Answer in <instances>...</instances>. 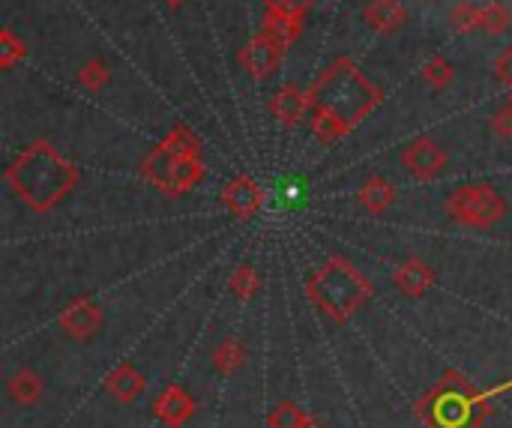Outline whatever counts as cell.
<instances>
[{"instance_id":"obj_30","label":"cell","mask_w":512,"mask_h":428,"mask_svg":"<svg viewBox=\"0 0 512 428\" xmlns=\"http://www.w3.org/2000/svg\"><path fill=\"white\" fill-rule=\"evenodd\" d=\"M492 129L501 135V138H512V105L507 102L504 108H498L495 111V117H492Z\"/></svg>"},{"instance_id":"obj_13","label":"cell","mask_w":512,"mask_h":428,"mask_svg":"<svg viewBox=\"0 0 512 428\" xmlns=\"http://www.w3.org/2000/svg\"><path fill=\"white\" fill-rule=\"evenodd\" d=\"M105 390H108L117 402L132 405V402L147 390V381H144V375H141L132 363H120V366H114V369L105 375Z\"/></svg>"},{"instance_id":"obj_19","label":"cell","mask_w":512,"mask_h":428,"mask_svg":"<svg viewBox=\"0 0 512 428\" xmlns=\"http://www.w3.org/2000/svg\"><path fill=\"white\" fill-rule=\"evenodd\" d=\"M312 132H315L318 141L330 144V141H339L342 135H348L351 126L345 120H339L336 114L324 111V108H312Z\"/></svg>"},{"instance_id":"obj_11","label":"cell","mask_w":512,"mask_h":428,"mask_svg":"<svg viewBox=\"0 0 512 428\" xmlns=\"http://www.w3.org/2000/svg\"><path fill=\"white\" fill-rule=\"evenodd\" d=\"M195 414V399L183 390V387H168L159 402H156V417L165 423L168 428H180L186 426Z\"/></svg>"},{"instance_id":"obj_17","label":"cell","mask_w":512,"mask_h":428,"mask_svg":"<svg viewBox=\"0 0 512 428\" xmlns=\"http://www.w3.org/2000/svg\"><path fill=\"white\" fill-rule=\"evenodd\" d=\"M360 204L372 213H387L396 204V186L384 177H369L360 189Z\"/></svg>"},{"instance_id":"obj_1","label":"cell","mask_w":512,"mask_h":428,"mask_svg":"<svg viewBox=\"0 0 512 428\" xmlns=\"http://www.w3.org/2000/svg\"><path fill=\"white\" fill-rule=\"evenodd\" d=\"M6 183L30 210L48 213L66 198V192H72V186L78 183V171L54 147L36 141L9 165Z\"/></svg>"},{"instance_id":"obj_8","label":"cell","mask_w":512,"mask_h":428,"mask_svg":"<svg viewBox=\"0 0 512 428\" xmlns=\"http://www.w3.org/2000/svg\"><path fill=\"white\" fill-rule=\"evenodd\" d=\"M282 63V48L267 36V33H258L255 39L246 42V48H240V66L255 78V81H264L270 78Z\"/></svg>"},{"instance_id":"obj_27","label":"cell","mask_w":512,"mask_h":428,"mask_svg":"<svg viewBox=\"0 0 512 428\" xmlns=\"http://www.w3.org/2000/svg\"><path fill=\"white\" fill-rule=\"evenodd\" d=\"M27 57V48H24V42L12 33V30H3L0 33V66L3 69H12L18 60H24Z\"/></svg>"},{"instance_id":"obj_32","label":"cell","mask_w":512,"mask_h":428,"mask_svg":"<svg viewBox=\"0 0 512 428\" xmlns=\"http://www.w3.org/2000/svg\"><path fill=\"white\" fill-rule=\"evenodd\" d=\"M162 3H165V6H171V9H180V6H183L186 0H162Z\"/></svg>"},{"instance_id":"obj_5","label":"cell","mask_w":512,"mask_h":428,"mask_svg":"<svg viewBox=\"0 0 512 428\" xmlns=\"http://www.w3.org/2000/svg\"><path fill=\"white\" fill-rule=\"evenodd\" d=\"M144 177L168 195H183L204 177V168L198 159L177 156L174 150L159 144L144 162Z\"/></svg>"},{"instance_id":"obj_9","label":"cell","mask_w":512,"mask_h":428,"mask_svg":"<svg viewBox=\"0 0 512 428\" xmlns=\"http://www.w3.org/2000/svg\"><path fill=\"white\" fill-rule=\"evenodd\" d=\"M222 204H225L234 216L249 219V216H255V213L261 210V204H264V189H261L252 177H237V180H231V183L225 186Z\"/></svg>"},{"instance_id":"obj_31","label":"cell","mask_w":512,"mask_h":428,"mask_svg":"<svg viewBox=\"0 0 512 428\" xmlns=\"http://www.w3.org/2000/svg\"><path fill=\"white\" fill-rule=\"evenodd\" d=\"M495 72H498V78L504 81V84H510L512 87V45L498 57V63H495Z\"/></svg>"},{"instance_id":"obj_24","label":"cell","mask_w":512,"mask_h":428,"mask_svg":"<svg viewBox=\"0 0 512 428\" xmlns=\"http://www.w3.org/2000/svg\"><path fill=\"white\" fill-rule=\"evenodd\" d=\"M510 21H512L510 9H507L504 3L492 0V3H486V6H483V33L498 36V33L510 30Z\"/></svg>"},{"instance_id":"obj_18","label":"cell","mask_w":512,"mask_h":428,"mask_svg":"<svg viewBox=\"0 0 512 428\" xmlns=\"http://www.w3.org/2000/svg\"><path fill=\"white\" fill-rule=\"evenodd\" d=\"M210 363H213V369H216V372L231 375V372H237V369L246 363V348H243L237 339H222V342L213 348Z\"/></svg>"},{"instance_id":"obj_7","label":"cell","mask_w":512,"mask_h":428,"mask_svg":"<svg viewBox=\"0 0 512 428\" xmlns=\"http://www.w3.org/2000/svg\"><path fill=\"white\" fill-rule=\"evenodd\" d=\"M99 327H102V306L90 297H81L60 312V330L69 339L87 342L99 333Z\"/></svg>"},{"instance_id":"obj_20","label":"cell","mask_w":512,"mask_h":428,"mask_svg":"<svg viewBox=\"0 0 512 428\" xmlns=\"http://www.w3.org/2000/svg\"><path fill=\"white\" fill-rule=\"evenodd\" d=\"M450 24L456 33H480L483 30V6L477 3H459L450 12Z\"/></svg>"},{"instance_id":"obj_6","label":"cell","mask_w":512,"mask_h":428,"mask_svg":"<svg viewBox=\"0 0 512 428\" xmlns=\"http://www.w3.org/2000/svg\"><path fill=\"white\" fill-rule=\"evenodd\" d=\"M402 165L408 168V174H414L417 180H432L444 171L447 165V153L444 147L429 138V135H420L417 141H411L402 153Z\"/></svg>"},{"instance_id":"obj_21","label":"cell","mask_w":512,"mask_h":428,"mask_svg":"<svg viewBox=\"0 0 512 428\" xmlns=\"http://www.w3.org/2000/svg\"><path fill=\"white\" fill-rule=\"evenodd\" d=\"M267 423H270V428H306L309 414L300 405H294V402H282V405L273 408Z\"/></svg>"},{"instance_id":"obj_33","label":"cell","mask_w":512,"mask_h":428,"mask_svg":"<svg viewBox=\"0 0 512 428\" xmlns=\"http://www.w3.org/2000/svg\"><path fill=\"white\" fill-rule=\"evenodd\" d=\"M306 428H321V426H318V423H315V420L309 417V423H306Z\"/></svg>"},{"instance_id":"obj_28","label":"cell","mask_w":512,"mask_h":428,"mask_svg":"<svg viewBox=\"0 0 512 428\" xmlns=\"http://www.w3.org/2000/svg\"><path fill=\"white\" fill-rule=\"evenodd\" d=\"M468 402H462V399H456V396H450L447 402H441V408H435V417H438V423L444 428H456L462 426V420L468 417Z\"/></svg>"},{"instance_id":"obj_14","label":"cell","mask_w":512,"mask_h":428,"mask_svg":"<svg viewBox=\"0 0 512 428\" xmlns=\"http://www.w3.org/2000/svg\"><path fill=\"white\" fill-rule=\"evenodd\" d=\"M363 15L366 24L378 33H396L408 21V9L402 6V0H372Z\"/></svg>"},{"instance_id":"obj_22","label":"cell","mask_w":512,"mask_h":428,"mask_svg":"<svg viewBox=\"0 0 512 428\" xmlns=\"http://www.w3.org/2000/svg\"><path fill=\"white\" fill-rule=\"evenodd\" d=\"M162 144H165L168 150H174L177 156H189V159H198V153H201V141H198V135H195L192 129H186V126L174 129Z\"/></svg>"},{"instance_id":"obj_16","label":"cell","mask_w":512,"mask_h":428,"mask_svg":"<svg viewBox=\"0 0 512 428\" xmlns=\"http://www.w3.org/2000/svg\"><path fill=\"white\" fill-rule=\"evenodd\" d=\"M6 393H9V399H12L15 405L30 408V405H36V402L42 399L45 384H42V378H39L36 372H30V369H18V372L9 378V384H6Z\"/></svg>"},{"instance_id":"obj_34","label":"cell","mask_w":512,"mask_h":428,"mask_svg":"<svg viewBox=\"0 0 512 428\" xmlns=\"http://www.w3.org/2000/svg\"><path fill=\"white\" fill-rule=\"evenodd\" d=\"M510 105H512V87H510Z\"/></svg>"},{"instance_id":"obj_29","label":"cell","mask_w":512,"mask_h":428,"mask_svg":"<svg viewBox=\"0 0 512 428\" xmlns=\"http://www.w3.org/2000/svg\"><path fill=\"white\" fill-rule=\"evenodd\" d=\"M267 6V12H288V15H303L306 9H312L318 0H261Z\"/></svg>"},{"instance_id":"obj_2","label":"cell","mask_w":512,"mask_h":428,"mask_svg":"<svg viewBox=\"0 0 512 428\" xmlns=\"http://www.w3.org/2000/svg\"><path fill=\"white\" fill-rule=\"evenodd\" d=\"M309 93H312V108H324L339 120H345L348 126L366 117L378 102L375 84L345 57L330 63Z\"/></svg>"},{"instance_id":"obj_3","label":"cell","mask_w":512,"mask_h":428,"mask_svg":"<svg viewBox=\"0 0 512 428\" xmlns=\"http://www.w3.org/2000/svg\"><path fill=\"white\" fill-rule=\"evenodd\" d=\"M306 294L327 318H333L336 324H345L369 300L372 285L348 258H330L309 279Z\"/></svg>"},{"instance_id":"obj_12","label":"cell","mask_w":512,"mask_h":428,"mask_svg":"<svg viewBox=\"0 0 512 428\" xmlns=\"http://www.w3.org/2000/svg\"><path fill=\"white\" fill-rule=\"evenodd\" d=\"M393 282H396V288L405 294V297H423L432 285H435V273H432V267L426 264V261H420V258H408V261H402L399 267H396V273H393Z\"/></svg>"},{"instance_id":"obj_4","label":"cell","mask_w":512,"mask_h":428,"mask_svg":"<svg viewBox=\"0 0 512 428\" xmlns=\"http://www.w3.org/2000/svg\"><path fill=\"white\" fill-rule=\"evenodd\" d=\"M447 216L465 228H477V231H486V228H495L504 216H507V198L492 189L489 183H468V186H459L447 195Z\"/></svg>"},{"instance_id":"obj_15","label":"cell","mask_w":512,"mask_h":428,"mask_svg":"<svg viewBox=\"0 0 512 428\" xmlns=\"http://www.w3.org/2000/svg\"><path fill=\"white\" fill-rule=\"evenodd\" d=\"M300 30H303V15L267 12V18H264V30H261V33H267V36H270V39L285 51V48H291V45L297 42Z\"/></svg>"},{"instance_id":"obj_26","label":"cell","mask_w":512,"mask_h":428,"mask_svg":"<svg viewBox=\"0 0 512 428\" xmlns=\"http://www.w3.org/2000/svg\"><path fill=\"white\" fill-rule=\"evenodd\" d=\"M423 78H426V84H432V87H450L453 84V78H456V69L450 66V60H444V57H432L426 66H423Z\"/></svg>"},{"instance_id":"obj_10","label":"cell","mask_w":512,"mask_h":428,"mask_svg":"<svg viewBox=\"0 0 512 428\" xmlns=\"http://www.w3.org/2000/svg\"><path fill=\"white\" fill-rule=\"evenodd\" d=\"M270 111H273V117H276L279 123L294 126V123H300V120L312 111V93L303 90V87H297V84H288V87H282V90L273 96Z\"/></svg>"},{"instance_id":"obj_25","label":"cell","mask_w":512,"mask_h":428,"mask_svg":"<svg viewBox=\"0 0 512 428\" xmlns=\"http://www.w3.org/2000/svg\"><path fill=\"white\" fill-rule=\"evenodd\" d=\"M231 291L237 300H252L255 291H258V273L252 264H240L231 276Z\"/></svg>"},{"instance_id":"obj_23","label":"cell","mask_w":512,"mask_h":428,"mask_svg":"<svg viewBox=\"0 0 512 428\" xmlns=\"http://www.w3.org/2000/svg\"><path fill=\"white\" fill-rule=\"evenodd\" d=\"M108 81H111V72L102 60H87L78 72V84L90 93H99Z\"/></svg>"}]
</instances>
